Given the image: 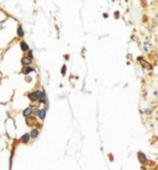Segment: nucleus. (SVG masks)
<instances>
[{
	"instance_id": "obj_1",
	"label": "nucleus",
	"mask_w": 158,
	"mask_h": 170,
	"mask_svg": "<svg viewBox=\"0 0 158 170\" xmlns=\"http://www.w3.org/2000/svg\"><path fill=\"white\" fill-rule=\"evenodd\" d=\"M137 159H138L140 164H142V165L147 164V162H148V159H147V155L145 154L143 152H138V153H137Z\"/></svg>"
},
{
	"instance_id": "obj_2",
	"label": "nucleus",
	"mask_w": 158,
	"mask_h": 170,
	"mask_svg": "<svg viewBox=\"0 0 158 170\" xmlns=\"http://www.w3.org/2000/svg\"><path fill=\"white\" fill-rule=\"evenodd\" d=\"M36 94H37V97L40 99V102H45V100H46V95H45V92H43V91H37Z\"/></svg>"
},
{
	"instance_id": "obj_3",
	"label": "nucleus",
	"mask_w": 158,
	"mask_h": 170,
	"mask_svg": "<svg viewBox=\"0 0 158 170\" xmlns=\"http://www.w3.org/2000/svg\"><path fill=\"white\" fill-rule=\"evenodd\" d=\"M30 63H31V58H30V57L22 58V64H24V65H30Z\"/></svg>"
},
{
	"instance_id": "obj_4",
	"label": "nucleus",
	"mask_w": 158,
	"mask_h": 170,
	"mask_svg": "<svg viewBox=\"0 0 158 170\" xmlns=\"http://www.w3.org/2000/svg\"><path fill=\"white\" fill-rule=\"evenodd\" d=\"M45 113H46L45 110H41V111L38 110V111H36V115H37V116H38L40 118H43V117H45Z\"/></svg>"
},
{
	"instance_id": "obj_5",
	"label": "nucleus",
	"mask_w": 158,
	"mask_h": 170,
	"mask_svg": "<svg viewBox=\"0 0 158 170\" xmlns=\"http://www.w3.org/2000/svg\"><path fill=\"white\" fill-rule=\"evenodd\" d=\"M29 99H30L31 101H36L38 97H37V94H36V92H32V94H30V95H29Z\"/></svg>"
},
{
	"instance_id": "obj_6",
	"label": "nucleus",
	"mask_w": 158,
	"mask_h": 170,
	"mask_svg": "<svg viewBox=\"0 0 158 170\" xmlns=\"http://www.w3.org/2000/svg\"><path fill=\"white\" fill-rule=\"evenodd\" d=\"M21 49L22 51H29V46H27L26 42H21Z\"/></svg>"
},
{
	"instance_id": "obj_7",
	"label": "nucleus",
	"mask_w": 158,
	"mask_h": 170,
	"mask_svg": "<svg viewBox=\"0 0 158 170\" xmlns=\"http://www.w3.org/2000/svg\"><path fill=\"white\" fill-rule=\"evenodd\" d=\"M146 115H148V116H149V115H152V112H153V110H152L151 107H147V108H145V111H143Z\"/></svg>"
},
{
	"instance_id": "obj_8",
	"label": "nucleus",
	"mask_w": 158,
	"mask_h": 170,
	"mask_svg": "<svg viewBox=\"0 0 158 170\" xmlns=\"http://www.w3.org/2000/svg\"><path fill=\"white\" fill-rule=\"evenodd\" d=\"M32 70H34V69H32L31 67H26V68L24 69V72H22V73H24V74H29V73L32 72Z\"/></svg>"
},
{
	"instance_id": "obj_9",
	"label": "nucleus",
	"mask_w": 158,
	"mask_h": 170,
	"mask_svg": "<svg viewBox=\"0 0 158 170\" xmlns=\"http://www.w3.org/2000/svg\"><path fill=\"white\" fill-rule=\"evenodd\" d=\"M37 136H38V131H37V129H32V131H31V137L36 138Z\"/></svg>"
},
{
	"instance_id": "obj_10",
	"label": "nucleus",
	"mask_w": 158,
	"mask_h": 170,
	"mask_svg": "<svg viewBox=\"0 0 158 170\" xmlns=\"http://www.w3.org/2000/svg\"><path fill=\"white\" fill-rule=\"evenodd\" d=\"M31 112H32V110L29 107V108H26L25 111H24V115H25V116L27 117V116H29V115H31Z\"/></svg>"
},
{
	"instance_id": "obj_11",
	"label": "nucleus",
	"mask_w": 158,
	"mask_h": 170,
	"mask_svg": "<svg viewBox=\"0 0 158 170\" xmlns=\"http://www.w3.org/2000/svg\"><path fill=\"white\" fill-rule=\"evenodd\" d=\"M29 139H30V134H25V136H22V138H21V141L25 142V143H26Z\"/></svg>"
},
{
	"instance_id": "obj_12",
	"label": "nucleus",
	"mask_w": 158,
	"mask_h": 170,
	"mask_svg": "<svg viewBox=\"0 0 158 170\" xmlns=\"http://www.w3.org/2000/svg\"><path fill=\"white\" fill-rule=\"evenodd\" d=\"M17 35L19 36H24V30H22V27H19V29H17Z\"/></svg>"
},
{
	"instance_id": "obj_13",
	"label": "nucleus",
	"mask_w": 158,
	"mask_h": 170,
	"mask_svg": "<svg viewBox=\"0 0 158 170\" xmlns=\"http://www.w3.org/2000/svg\"><path fill=\"white\" fill-rule=\"evenodd\" d=\"M145 52H148V43H145Z\"/></svg>"
},
{
	"instance_id": "obj_14",
	"label": "nucleus",
	"mask_w": 158,
	"mask_h": 170,
	"mask_svg": "<svg viewBox=\"0 0 158 170\" xmlns=\"http://www.w3.org/2000/svg\"><path fill=\"white\" fill-rule=\"evenodd\" d=\"M115 17H116V19H119V17H120V12H119V11H116V12H115Z\"/></svg>"
},
{
	"instance_id": "obj_15",
	"label": "nucleus",
	"mask_w": 158,
	"mask_h": 170,
	"mask_svg": "<svg viewBox=\"0 0 158 170\" xmlns=\"http://www.w3.org/2000/svg\"><path fill=\"white\" fill-rule=\"evenodd\" d=\"M62 74H66V65L62 68Z\"/></svg>"
},
{
	"instance_id": "obj_16",
	"label": "nucleus",
	"mask_w": 158,
	"mask_h": 170,
	"mask_svg": "<svg viewBox=\"0 0 158 170\" xmlns=\"http://www.w3.org/2000/svg\"><path fill=\"white\" fill-rule=\"evenodd\" d=\"M153 95H154V96H158V91H157V90L153 91Z\"/></svg>"
},
{
	"instance_id": "obj_17",
	"label": "nucleus",
	"mask_w": 158,
	"mask_h": 170,
	"mask_svg": "<svg viewBox=\"0 0 158 170\" xmlns=\"http://www.w3.org/2000/svg\"><path fill=\"white\" fill-rule=\"evenodd\" d=\"M29 57L32 58V51H29Z\"/></svg>"
},
{
	"instance_id": "obj_18",
	"label": "nucleus",
	"mask_w": 158,
	"mask_h": 170,
	"mask_svg": "<svg viewBox=\"0 0 158 170\" xmlns=\"http://www.w3.org/2000/svg\"><path fill=\"white\" fill-rule=\"evenodd\" d=\"M156 19H158V14H156Z\"/></svg>"
},
{
	"instance_id": "obj_19",
	"label": "nucleus",
	"mask_w": 158,
	"mask_h": 170,
	"mask_svg": "<svg viewBox=\"0 0 158 170\" xmlns=\"http://www.w3.org/2000/svg\"><path fill=\"white\" fill-rule=\"evenodd\" d=\"M143 169H145V170H152V169H146V168H143Z\"/></svg>"
},
{
	"instance_id": "obj_20",
	"label": "nucleus",
	"mask_w": 158,
	"mask_h": 170,
	"mask_svg": "<svg viewBox=\"0 0 158 170\" xmlns=\"http://www.w3.org/2000/svg\"><path fill=\"white\" fill-rule=\"evenodd\" d=\"M157 46H158V41H157Z\"/></svg>"
}]
</instances>
